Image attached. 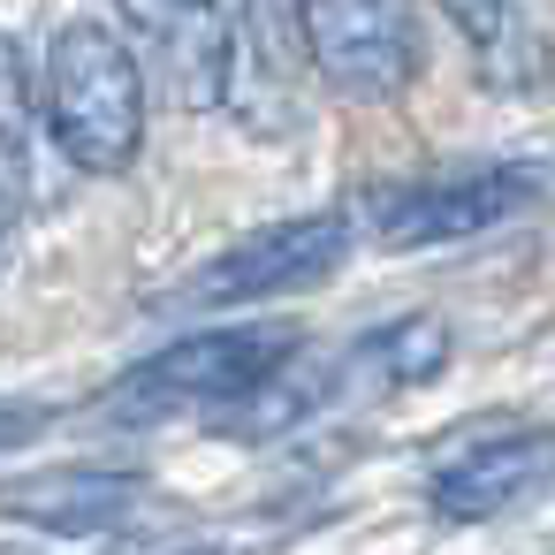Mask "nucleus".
Masks as SVG:
<instances>
[{
	"label": "nucleus",
	"mask_w": 555,
	"mask_h": 555,
	"mask_svg": "<svg viewBox=\"0 0 555 555\" xmlns=\"http://www.w3.org/2000/svg\"><path fill=\"white\" fill-rule=\"evenodd\" d=\"M343 251H350V214H289V221H267V229L236 236L206 267H191V282L176 289V305H191V312L267 305V297L327 282L343 267Z\"/></svg>",
	"instance_id": "4"
},
{
	"label": "nucleus",
	"mask_w": 555,
	"mask_h": 555,
	"mask_svg": "<svg viewBox=\"0 0 555 555\" xmlns=\"http://www.w3.org/2000/svg\"><path fill=\"white\" fill-rule=\"evenodd\" d=\"M555 487V426H509L487 441H464L449 464L426 479V509L441 525H487Z\"/></svg>",
	"instance_id": "7"
},
{
	"label": "nucleus",
	"mask_w": 555,
	"mask_h": 555,
	"mask_svg": "<svg viewBox=\"0 0 555 555\" xmlns=\"http://www.w3.org/2000/svg\"><path fill=\"white\" fill-rule=\"evenodd\" d=\"M297 350V327H198L168 350H153L145 365H130L107 396L100 418L107 426H160V418H191L214 411L229 418L251 388H267Z\"/></svg>",
	"instance_id": "2"
},
{
	"label": "nucleus",
	"mask_w": 555,
	"mask_h": 555,
	"mask_svg": "<svg viewBox=\"0 0 555 555\" xmlns=\"http://www.w3.org/2000/svg\"><path fill=\"white\" fill-rule=\"evenodd\" d=\"M122 24H130L122 47L145 54L138 69H153L176 107L214 115V107H229L244 92L229 0H122Z\"/></svg>",
	"instance_id": "6"
},
{
	"label": "nucleus",
	"mask_w": 555,
	"mask_h": 555,
	"mask_svg": "<svg viewBox=\"0 0 555 555\" xmlns=\"http://www.w3.org/2000/svg\"><path fill=\"white\" fill-rule=\"evenodd\" d=\"M39 122L85 176H122L145 153V69L107 24H62L39 69Z\"/></svg>",
	"instance_id": "1"
},
{
	"label": "nucleus",
	"mask_w": 555,
	"mask_h": 555,
	"mask_svg": "<svg viewBox=\"0 0 555 555\" xmlns=\"http://www.w3.org/2000/svg\"><path fill=\"white\" fill-rule=\"evenodd\" d=\"M9 244H16V183L0 176V267H9Z\"/></svg>",
	"instance_id": "12"
},
{
	"label": "nucleus",
	"mask_w": 555,
	"mask_h": 555,
	"mask_svg": "<svg viewBox=\"0 0 555 555\" xmlns=\"http://www.w3.org/2000/svg\"><path fill=\"white\" fill-rule=\"evenodd\" d=\"M47 434V403H0V449H24Z\"/></svg>",
	"instance_id": "11"
},
{
	"label": "nucleus",
	"mask_w": 555,
	"mask_h": 555,
	"mask_svg": "<svg viewBox=\"0 0 555 555\" xmlns=\"http://www.w3.org/2000/svg\"><path fill=\"white\" fill-rule=\"evenodd\" d=\"M31 69H24V47L0 31V176H24V153H31Z\"/></svg>",
	"instance_id": "9"
},
{
	"label": "nucleus",
	"mask_w": 555,
	"mask_h": 555,
	"mask_svg": "<svg viewBox=\"0 0 555 555\" xmlns=\"http://www.w3.org/2000/svg\"><path fill=\"white\" fill-rule=\"evenodd\" d=\"M297 47L343 100H403L418 77L411 0H297Z\"/></svg>",
	"instance_id": "5"
},
{
	"label": "nucleus",
	"mask_w": 555,
	"mask_h": 555,
	"mask_svg": "<svg viewBox=\"0 0 555 555\" xmlns=\"http://www.w3.org/2000/svg\"><path fill=\"white\" fill-rule=\"evenodd\" d=\"M145 509V487L130 472H31L0 487V517L54 532V540H100Z\"/></svg>",
	"instance_id": "8"
},
{
	"label": "nucleus",
	"mask_w": 555,
	"mask_h": 555,
	"mask_svg": "<svg viewBox=\"0 0 555 555\" xmlns=\"http://www.w3.org/2000/svg\"><path fill=\"white\" fill-rule=\"evenodd\" d=\"M540 198V168L532 160H479V168H441V176H411L365 198V229L388 251H426V244H464L502 229L509 214H525Z\"/></svg>",
	"instance_id": "3"
},
{
	"label": "nucleus",
	"mask_w": 555,
	"mask_h": 555,
	"mask_svg": "<svg viewBox=\"0 0 555 555\" xmlns=\"http://www.w3.org/2000/svg\"><path fill=\"white\" fill-rule=\"evenodd\" d=\"M449 16L464 24V39L479 47V62L502 77V39L517 47L525 31H517V9H509V0H449Z\"/></svg>",
	"instance_id": "10"
}]
</instances>
